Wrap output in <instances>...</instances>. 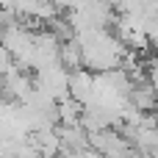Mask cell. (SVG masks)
Here are the masks:
<instances>
[{
    "label": "cell",
    "instance_id": "1",
    "mask_svg": "<svg viewBox=\"0 0 158 158\" xmlns=\"http://www.w3.org/2000/svg\"><path fill=\"white\" fill-rule=\"evenodd\" d=\"M69 97L81 106H89L94 100V75H89L86 69H78L69 75Z\"/></svg>",
    "mask_w": 158,
    "mask_h": 158
},
{
    "label": "cell",
    "instance_id": "2",
    "mask_svg": "<svg viewBox=\"0 0 158 158\" xmlns=\"http://www.w3.org/2000/svg\"><path fill=\"white\" fill-rule=\"evenodd\" d=\"M11 67H14V58H11V56H8V50L0 44V78H3V75H8V72H11Z\"/></svg>",
    "mask_w": 158,
    "mask_h": 158
}]
</instances>
